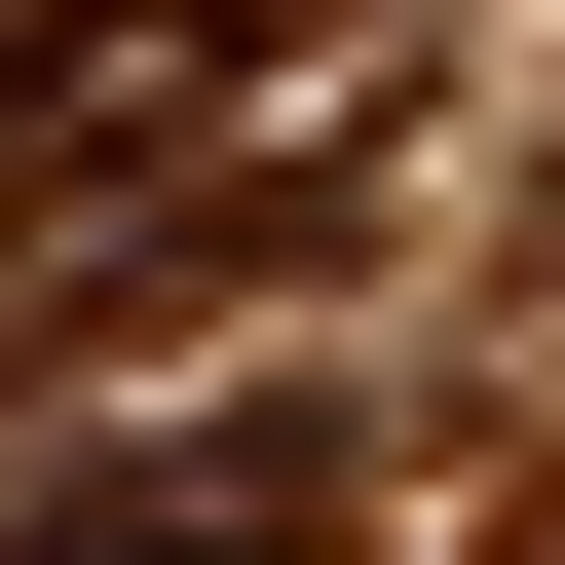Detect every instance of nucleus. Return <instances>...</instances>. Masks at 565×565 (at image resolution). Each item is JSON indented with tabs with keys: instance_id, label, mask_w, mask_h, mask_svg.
Masks as SVG:
<instances>
[{
	"instance_id": "1",
	"label": "nucleus",
	"mask_w": 565,
	"mask_h": 565,
	"mask_svg": "<svg viewBox=\"0 0 565 565\" xmlns=\"http://www.w3.org/2000/svg\"><path fill=\"white\" fill-rule=\"evenodd\" d=\"M226 114H340L302 0H39V39H0V264H39L76 189H189Z\"/></svg>"
}]
</instances>
